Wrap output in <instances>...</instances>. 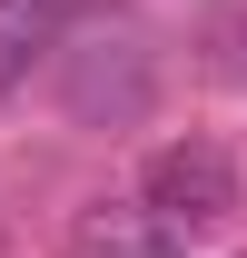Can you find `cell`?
Returning <instances> with one entry per match:
<instances>
[{
    "label": "cell",
    "mask_w": 247,
    "mask_h": 258,
    "mask_svg": "<svg viewBox=\"0 0 247 258\" xmlns=\"http://www.w3.org/2000/svg\"><path fill=\"white\" fill-rule=\"evenodd\" d=\"M237 80H247V50H237Z\"/></svg>",
    "instance_id": "cell-5"
},
{
    "label": "cell",
    "mask_w": 247,
    "mask_h": 258,
    "mask_svg": "<svg viewBox=\"0 0 247 258\" xmlns=\"http://www.w3.org/2000/svg\"><path fill=\"white\" fill-rule=\"evenodd\" d=\"M79 10H99V0H0V99L30 80V60L60 50V30L79 20Z\"/></svg>",
    "instance_id": "cell-3"
},
{
    "label": "cell",
    "mask_w": 247,
    "mask_h": 258,
    "mask_svg": "<svg viewBox=\"0 0 247 258\" xmlns=\"http://www.w3.org/2000/svg\"><path fill=\"white\" fill-rule=\"evenodd\" d=\"M139 199L168 209L178 228H217L237 209V159H227L217 139H168V149H149V169H139Z\"/></svg>",
    "instance_id": "cell-1"
},
{
    "label": "cell",
    "mask_w": 247,
    "mask_h": 258,
    "mask_svg": "<svg viewBox=\"0 0 247 258\" xmlns=\"http://www.w3.org/2000/svg\"><path fill=\"white\" fill-rule=\"evenodd\" d=\"M188 228L149 199H99L89 219H79V258H178Z\"/></svg>",
    "instance_id": "cell-2"
},
{
    "label": "cell",
    "mask_w": 247,
    "mask_h": 258,
    "mask_svg": "<svg viewBox=\"0 0 247 258\" xmlns=\"http://www.w3.org/2000/svg\"><path fill=\"white\" fill-rule=\"evenodd\" d=\"M69 99H79L89 119H99V109H109V119H139V99H149V70H139V50H119V70H79V90H69Z\"/></svg>",
    "instance_id": "cell-4"
}]
</instances>
